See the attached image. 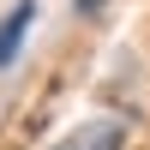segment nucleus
Returning <instances> with one entry per match:
<instances>
[{
    "label": "nucleus",
    "mask_w": 150,
    "mask_h": 150,
    "mask_svg": "<svg viewBox=\"0 0 150 150\" xmlns=\"http://www.w3.org/2000/svg\"><path fill=\"white\" fill-rule=\"evenodd\" d=\"M120 144H126V120H84L54 150H120Z\"/></svg>",
    "instance_id": "1"
},
{
    "label": "nucleus",
    "mask_w": 150,
    "mask_h": 150,
    "mask_svg": "<svg viewBox=\"0 0 150 150\" xmlns=\"http://www.w3.org/2000/svg\"><path fill=\"white\" fill-rule=\"evenodd\" d=\"M30 24H36V0H18V6L0 18V66H12V60H18V48H24V36H30Z\"/></svg>",
    "instance_id": "2"
}]
</instances>
